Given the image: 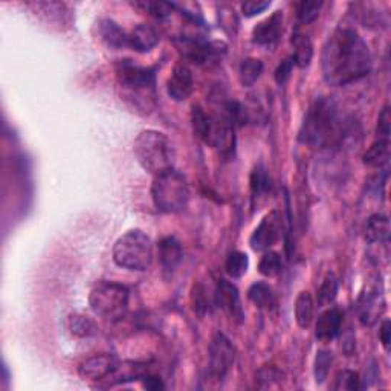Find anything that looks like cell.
<instances>
[{"label":"cell","instance_id":"26","mask_svg":"<svg viewBox=\"0 0 391 391\" xmlns=\"http://www.w3.org/2000/svg\"><path fill=\"white\" fill-rule=\"evenodd\" d=\"M248 298L251 300L260 309L273 308L274 301H275L273 288L266 283H262V281H260V283H254L251 288L248 289Z\"/></svg>","mask_w":391,"mask_h":391},{"label":"cell","instance_id":"13","mask_svg":"<svg viewBox=\"0 0 391 391\" xmlns=\"http://www.w3.org/2000/svg\"><path fill=\"white\" fill-rule=\"evenodd\" d=\"M193 89L194 80L190 68L186 63L176 64L167 81V92L170 98L175 101H186L193 93Z\"/></svg>","mask_w":391,"mask_h":391},{"label":"cell","instance_id":"39","mask_svg":"<svg viewBox=\"0 0 391 391\" xmlns=\"http://www.w3.org/2000/svg\"><path fill=\"white\" fill-rule=\"evenodd\" d=\"M379 340H381L384 349L390 350V342H391V323L385 320L381 325V330H379Z\"/></svg>","mask_w":391,"mask_h":391},{"label":"cell","instance_id":"25","mask_svg":"<svg viewBox=\"0 0 391 391\" xmlns=\"http://www.w3.org/2000/svg\"><path fill=\"white\" fill-rule=\"evenodd\" d=\"M249 182H251V199L255 206V203L262 200L270 190V179L268 176L266 168L262 164L254 167L251 173V181Z\"/></svg>","mask_w":391,"mask_h":391},{"label":"cell","instance_id":"35","mask_svg":"<svg viewBox=\"0 0 391 391\" xmlns=\"http://www.w3.org/2000/svg\"><path fill=\"white\" fill-rule=\"evenodd\" d=\"M360 388V376L352 370H342L335 377L333 390L338 391H355Z\"/></svg>","mask_w":391,"mask_h":391},{"label":"cell","instance_id":"1","mask_svg":"<svg viewBox=\"0 0 391 391\" xmlns=\"http://www.w3.org/2000/svg\"><path fill=\"white\" fill-rule=\"evenodd\" d=\"M321 69L330 86L355 83L372 71L370 49L355 29L338 28L324 43Z\"/></svg>","mask_w":391,"mask_h":391},{"label":"cell","instance_id":"19","mask_svg":"<svg viewBox=\"0 0 391 391\" xmlns=\"http://www.w3.org/2000/svg\"><path fill=\"white\" fill-rule=\"evenodd\" d=\"M159 262L166 270H175L182 260V246L176 237L162 238L158 246Z\"/></svg>","mask_w":391,"mask_h":391},{"label":"cell","instance_id":"10","mask_svg":"<svg viewBox=\"0 0 391 391\" xmlns=\"http://www.w3.org/2000/svg\"><path fill=\"white\" fill-rule=\"evenodd\" d=\"M281 235V217L277 211L269 213L263 217V220L258 223L254 230L251 238H249V245L254 251H266Z\"/></svg>","mask_w":391,"mask_h":391},{"label":"cell","instance_id":"8","mask_svg":"<svg viewBox=\"0 0 391 391\" xmlns=\"http://www.w3.org/2000/svg\"><path fill=\"white\" fill-rule=\"evenodd\" d=\"M89 306L95 315L107 321L121 320L128 309V289L111 281H101L91 292Z\"/></svg>","mask_w":391,"mask_h":391},{"label":"cell","instance_id":"38","mask_svg":"<svg viewBox=\"0 0 391 391\" xmlns=\"http://www.w3.org/2000/svg\"><path fill=\"white\" fill-rule=\"evenodd\" d=\"M270 6V2H260V0H253V2H245L242 5V11L246 17H254L257 14H262L265 9Z\"/></svg>","mask_w":391,"mask_h":391},{"label":"cell","instance_id":"31","mask_svg":"<svg viewBox=\"0 0 391 391\" xmlns=\"http://www.w3.org/2000/svg\"><path fill=\"white\" fill-rule=\"evenodd\" d=\"M281 269H283V262H281L280 254L274 253V251L265 253L258 263L260 274L268 277V278L277 277L281 273Z\"/></svg>","mask_w":391,"mask_h":391},{"label":"cell","instance_id":"33","mask_svg":"<svg viewBox=\"0 0 391 391\" xmlns=\"http://www.w3.org/2000/svg\"><path fill=\"white\" fill-rule=\"evenodd\" d=\"M332 364H333V353L330 350H318L317 357H315V368H313L315 381H317L318 384H323L330 372Z\"/></svg>","mask_w":391,"mask_h":391},{"label":"cell","instance_id":"18","mask_svg":"<svg viewBox=\"0 0 391 391\" xmlns=\"http://www.w3.org/2000/svg\"><path fill=\"white\" fill-rule=\"evenodd\" d=\"M98 36L108 48L121 49L128 46V34L123 28H119L111 19H101L98 21Z\"/></svg>","mask_w":391,"mask_h":391},{"label":"cell","instance_id":"24","mask_svg":"<svg viewBox=\"0 0 391 391\" xmlns=\"http://www.w3.org/2000/svg\"><path fill=\"white\" fill-rule=\"evenodd\" d=\"M315 315V303L310 292L303 290L295 300V320L301 329L310 327Z\"/></svg>","mask_w":391,"mask_h":391},{"label":"cell","instance_id":"2","mask_svg":"<svg viewBox=\"0 0 391 391\" xmlns=\"http://www.w3.org/2000/svg\"><path fill=\"white\" fill-rule=\"evenodd\" d=\"M118 86L123 100L139 113H150L156 103L155 69L143 68L130 61H123L116 68Z\"/></svg>","mask_w":391,"mask_h":391},{"label":"cell","instance_id":"40","mask_svg":"<svg viewBox=\"0 0 391 391\" xmlns=\"http://www.w3.org/2000/svg\"><path fill=\"white\" fill-rule=\"evenodd\" d=\"M144 379V387L147 390H161L164 388V384H162V381L159 377L156 376H143Z\"/></svg>","mask_w":391,"mask_h":391},{"label":"cell","instance_id":"12","mask_svg":"<svg viewBox=\"0 0 391 391\" xmlns=\"http://www.w3.org/2000/svg\"><path fill=\"white\" fill-rule=\"evenodd\" d=\"M118 367L116 357L111 353L95 355L89 360H86L80 365V376L84 381H101V379L111 376Z\"/></svg>","mask_w":391,"mask_h":391},{"label":"cell","instance_id":"36","mask_svg":"<svg viewBox=\"0 0 391 391\" xmlns=\"http://www.w3.org/2000/svg\"><path fill=\"white\" fill-rule=\"evenodd\" d=\"M377 136L379 139H388L390 138V132H391V115H390V107L385 106L382 108L381 115L377 118Z\"/></svg>","mask_w":391,"mask_h":391},{"label":"cell","instance_id":"32","mask_svg":"<svg viewBox=\"0 0 391 391\" xmlns=\"http://www.w3.org/2000/svg\"><path fill=\"white\" fill-rule=\"evenodd\" d=\"M69 329L72 335L80 336V338H88V336L96 333L95 323L84 315H72L69 318Z\"/></svg>","mask_w":391,"mask_h":391},{"label":"cell","instance_id":"9","mask_svg":"<svg viewBox=\"0 0 391 391\" xmlns=\"http://www.w3.org/2000/svg\"><path fill=\"white\" fill-rule=\"evenodd\" d=\"M235 357V347L223 333H217L210 345V375L215 381L230 373Z\"/></svg>","mask_w":391,"mask_h":391},{"label":"cell","instance_id":"16","mask_svg":"<svg viewBox=\"0 0 391 391\" xmlns=\"http://www.w3.org/2000/svg\"><path fill=\"white\" fill-rule=\"evenodd\" d=\"M178 49L182 54V57L186 60H190L196 64H203L208 61L214 56V46L210 45V43L200 41L198 39H188V37H182L178 40Z\"/></svg>","mask_w":391,"mask_h":391},{"label":"cell","instance_id":"6","mask_svg":"<svg viewBox=\"0 0 391 391\" xmlns=\"http://www.w3.org/2000/svg\"><path fill=\"white\" fill-rule=\"evenodd\" d=\"M153 258V245L141 230H130L118 238L113 246L115 263L127 270H146Z\"/></svg>","mask_w":391,"mask_h":391},{"label":"cell","instance_id":"15","mask_svg":"<svg viewBox=\"0 0 391 391\" xmlns=\"http://www.w3.org/2000/svg\"><path fill=\"white\" fill-rule=\"evenodd\" d=\"M342 324V313L338 309L324 310L315 325V336L321 342H330L340 335Z\"/></svg>","mask_w":391,"mask_h":391},{"label":"cell","instance_id":"17","mask_svg":"<svg viewBox=\"0 0 391 391\" xmlns=\"http://www.w3.org/2000/svg\"><path fill=\"white\" fill-rule=\"evenodd\" d=\"M161 37L156 28L147 24H141L128 34V46L139 54L150 52L159 43Z\"/></svg>","mask_w":391,"mask_h":391},{"label":"cell","instance_id":"7","mask_svg":"<svg viewBox=\"0 0 391 391\" xmlns=\"http://www.w3.org/2000/svg\"><path fill=\"white\" fill-rule=\"evenodd\" d=\"M191 124L194 135L203 144L222 151L231 150L234 146V127L225 116H214L206 113L202 107L193 106Z\"/></svg>","mask_w":391,"mask_h":391},{"label":"cell","instance_id":"3","mask_svg":"<svg viewBox=\"0 0 391 391\" xmlns=\"http://www.w3.org/2000/svg\"><path fill=\"white\" fill-rule=\"evenodd\" d=\"M344 126L338 116V107L330 98H318L304 116L300 141L310 146H327L342 139Z\"/></svg>","mask_w":391,"mask_h":391},{"label":"cell","instance_id":"22","mask_svg":"<svg viewBox=\"0 0 391 391\" xmlns=\"http://www.w3.org/2000/svg\"><path fill=\"white\" fill-rule=\"evenodd\" d=\"M390 238V220L385 214H375L367 220L365 240L368 243H382Z\"/></svg>","mask_w":391,"mask_h":391},{"label":"cell","instance_id":"28","mask_svg":"<svg viewBox=\"0 0 391 391\" xmlns=\"http://www.w3.org/2000/svg\"><path fill=\"white\" fill-rule=\"evenodd\" d=\"M338 288H340L338 280H336L335 275L329 274L327 277H325L318 289V295H317L318 308H327L330 306V304H333V301L336 300V295H338Z\"/></svg>","mask_w":391,"mask_h":391},{"label":"cell","instance_id":"21","mask_svg":"<svg viewBox=\"0 0 391 391\" xmlns=\"http://www.w3.org/2000/svg\"><path fill=\"white\" fill-rule=\"evenodd\" d=\"M292 46H293V63H295V66L304 69L308 68L312 57H313V45L310 39L306 34H301V32L295 31L292 36Z\"/></svg>","mask_w":391,"mask_h":391},{"label":"cell","instance_id":"37","mask_svg":"<svg viewBox=\"0 0 391 391\" xmlns=\"http://www.w3.org/2000/svg\"><path fill=\"white\" fill-rule=\"evenodd\" d=\"M293 66H295V63H293L292 57H288L286 60L281 61L280 66L275 71V81L278 84H285L289 80V77H290V73L293 71Z\"/></svg>","mask_w":391,"mask_h":391},{"label":"cell","instance_id":"30","mask_svg":"<svg viewBox=\"0 0 391 391\" xmlns=\"http://www.w3.org/2000/svg\"><path fill=\"white\" fill-rule=\"evenodd\" d=\"M323 8L321 0H303L297 5V19L300 24L309 25L315 21L320 16V11Z\"/></svg>","mask_w":391,"mask_h":391},{"label":"cell","instance_id":"4","mask_svg":"<svg viewBox=\"0 0 391 391\" xmlns=\"http://www.w3.org/2000/svg\"><path fill=\"white\" fill-rule=\"evenodd\" d=\"M133 153L139 166L155 178L173 170L175 166L171 141L158 130H143L133 143Z\"/></svg>","mask_w":391,"mask_h":391},{"label":"cell","instance_id":"11","mask_svg":"<svg viewBox=\"0 0 391 391\" xmlns=\"http://www.w3.org/2000/svg\"><path fill=\"white\" fill-rule=\"evenodd\" d=\"M215 301L217 306H219L231 320H234L237 324L243 323L245 312L242 308L240 293H238V289L233 283L226 280H220L219 283H217Z\"/></svg>","mask_w":391,"mask_h":391},{"label":"cell","instance_id":"20","mask_svg":"<svg viewBox=\"0 0 391 391\" xmlns=\"http://www.w3.org/2000/svg\"><path fill=\"white\" fill-rule=\"evenodd\" d=\"M385 303L381 295H376V293H364L360 300V318L362 324L372 325L377 321L384 312Z\"/></svg>","mask_w":391,"mask_h":391},{"label":"cell","instance_id":"29","mask_svg":"<svg viewBox=\"0 0 391 391\" xmlns=\"http://www.w3.org/2000/svg\"><path fill=\"white\" fill-rule=\"evenodd\" d=\"M226 273L233 278H242L249 268V258L245 253L234 251L226 258Z\"/></svg>","mask_w":391,"mask_h":391},{"label":"cell","instance_id":"27","mask_svg":"<svg viewBox=\"0 0 391 391\" xmlns=\"http://www.w3.org/2000/svg\"><path fill=\"white\" fill-rule=\"evenodd\" d=\"M263 72V63L258 59H245L238 69V78L243 88H251V86L260 78Z\"/></svg>","mask_w":391,"mask_h":391},{"label":"cell","instance_id":"34","mask_svg":"<svg viewBox=\"0 0 391 391\" xmlns=\"http://www.w3.org/2000/svg\"><path fill=\"white\" fill-rule=\"evenodd\" d=\"M133 6L136 8H141L144 11V13L150 14L151 17H155V19H167L170 14H171V11L173 8H175V5H171V4H167V2H150V0H144V2H135Z\"/></svg>","mask_w":391,"mask_h":391},{"label":"cell","instance_id":"23","mask_svg":"<svg viewBox=\"0 0 391 391\" xmlns=\"http://www.w3.org/2000/svg\"><path fill=\"white\" fill-rule=\"evenodd\" d=\"M388 161H390L388 139H377L364 155V164L370 168H384L388 164Z\"/></svg>","mask_w":391,"mask_h":391},{"label":"cell","instance_id":"5","mask_svg":"<svg viewBox=\"0 0 391 391\" xmlns=\"http://www.w3.org/2000/svg\"><path fill=\"white\" fill-rule=\"evenodd\" d=\"M151 199H153L156 210L161 213H182L190 202V187L187 179L175 170L156 176L153 186H151Z\"/></svg>","mask_w":391,"mask_h":391},{"label":"cell","instance_id":"14","mask_svg":"<svg viewBox=\"0 0 391 391\" xmlns=\"http://www.w3.org/2000/svg\"><path fill=\"white\" fill-rule=\"evenodd\" d=\"M281 31H283V14L275 11L253 29V41L258 46L273 48L281 36Z\"/></svg>","mask_w":391,"mask_h":391}]
</instances>
